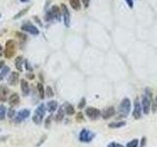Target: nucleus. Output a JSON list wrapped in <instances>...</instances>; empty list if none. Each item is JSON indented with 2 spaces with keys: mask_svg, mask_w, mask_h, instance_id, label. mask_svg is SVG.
<instances>
[{
  "mask_svg": "<svg viewBox=\"0 0 157 147\" xmlns=\"http://www.w3.org/2000/svg\"><path fill=\"white\" fill-rule=\"evenodd\" d=\"M151 100H152V93L150 92L149 88H146L145 94L142 95V112L145 115L149 114V111L151 108Z\"/></svg>",
  "mask_w": 157,
  "mask_h": 147,
  "instance_id": "nucleus-1",
  "label": "nucleus"
},
{
  "mask_svg": "<svg viewBox=\"0 0 157 147\" xmlns=\"http://www.w3.org/2000/svg\"><path fill=\"white\" fill-rule=\"evenodd\" d=\"M60 17H61V14H60L59 7L56 6V5H53L50 9L46 12V14H45V17H44V20H45V22L49 23V22H52V21H54V20L59 21Z\"/></svg>",
  "mask_w": 157,
  "mask_h": 147,
  "instance_id": "nucleus-2",
  "label": "nucleus"
},
{
  "mask_svg": "<svg viewBox=\"0 0 157 147\" xmlns=\"http://www.w3.org/2000/svg\"><path fill=\"white\" fill-rule=\"evenodd\" d=\"M132 103L129 98H124L119 105V113L122 117H128L131 112Z\"/></svg>",
  "mask_w": 157,
  "mask_h": 147,
  "instance_id": "nucleus-3",
  "label": "nucleus"
},
{
  "mask_svg": "<svg viewBox=\"0 0 157 147\" xmlns=\"http://www.w3.org/2000/svg\"><path fill=\"white\" fill-rule=\"evenodd\" d=\"M16 48H17V43H16V41L13 40V39H10L8 40L6 42V45H5V57L6 58H12L16 53Z\"/></svg>",
  "mask_w": 157,
  "mask_h": 147,
  "instance_id": "nucleus-4",
  "label": "nucleus"
},
{
  "mask_svg": "<svg viewBox=\"0 0 157 147\" xmlns=\"http://www.w3.org/2000/svg\"><path fill=\"white\" fill-rule=\"evenodd\" d=\"M44 115H45V106L44 104H40L39 106L35 109L34 117H32V121H34L36 125H39L41 124V122H42Z\"/></svg>",
  "mask_w": 157,
  "mask_h": 147,
  "instance_id": "nucleus-5",
  "label": "nucleus"
},
{
  "mask_svg": "<svg viewBox=\"0 0 157 147\" xmlns=\"http://www.w3.org/2000/svg\"><path fill=\"white\" fill-rule=\"evenodd\" d=\"M94 137H95V133L85 129H82L80 135H78V138H80V140L82 142H90Z\"/></svg>",
  "mask_w": 157,
  "mask_h": 147,
  "instance_id": "nucleus-6",
  "label": "nucleus"
},
{
  "mask_svg": "<svg viewBox=\"0 0 157 147\" xmlns=\"http://www.w3.org/2000/svg\"><path fill=\"white\" fill-rule=\"evenodd\" d=\"M21 29H22L23 32L31 33V35H39V29L35 26H34L31 22H27V23L23 24L22 27H21Z\"/></svg>",
  "mask_w": 157,
  "mask_h": 147,
  "instance_id": "nucleus-7",
  "label": "nucleus"
},
{
  "mask_svg": "<svg viewBox=\"0 0 157 147\" xmlns=\"http://www.w3.org/2000/svg\"><path fill=\"white\" fill-rule=\"evenodd\" d=\"M61 9H62L63 19H64V25L67 28H69L70 24H71V15H70L69 9H68V7L65 5V4H61Z\"/></svg>",
  "mask_w": 157,
  "mask_h": 147,
  "instance_id": "nucleus-8",
  "label": "nucleus"
},
{
  "mask_svg": "<svg viewBox=\"0 0 157 147\" xmlns=\"http://www.w3.org/2000/svg\"><path fill=\"white\" fill-rule=\"evenodd\" d=\"M85 115L88 116L90 120H97L99 117L101 115V112L98 110L96 108H93V107H89V108H86L85 110Z\"/></svg>",
  "mask_w": 157,
  "mask_h": 147,
  "instance_id": "nucleus-9",
  "label": "nucleus"
},
{
  "mask_svg": "<svg viewBox=\"0 0 157 147\" xmlns=\"http://www.w3.org/2000/svg\"><path fill=\"white\" fill-rule=\"evenodd\" d=\"M142 104L139 103V99H135V103H134V111H133V116L135 119H140L142 117Z\"/></svg>",
  "mask_w": 157,
  "mask_h": 147,
  "instance_id": "nucleus-10",
  "label": "nucleus"
},
{
  "mask_svg": "<svg viewBox=\"0 0 157 147\" xmlns=\"http://www.w3.org/2000/svg\"><path fill=\"white\" fill-rule=\"evenodd\" d=\"M30 116V110H27V109H24V110H21L18 115L16 116V119L14 120L16 124H19L21 123L22 121H24L25 119H27V118Z\"/></svg>",
  "mask_w": 157,
  "mask_h": 147,
  "instance_id": "nucleus-11",
  "label": "nucleus"
},
{
  "mask_svg": "<svg viewBox=\"0 0 157 147\" xmlns=\"http://www.w3.org/2000/svg\"><path fill=\"white\" fill-rule=\"evenodd\" d=\"M116 114V111H115V108L113 106H110L108 108H106L104 111L102 112V118L104 120H107V119H110V118H112L113 116H115Z\"/></svg>",
  "mask_w": 157,
  "mask_h": 147,
  "instance_id": "nucleus-12",
  "label": "nucleus"
},
{
  "mask_svg": "<svg viewBox=\"0 0 157 147\" xmlns=\"http://www.w3.org/2000/svg\"><path fill=\"white\" fill-rule=\"evenodd\" d=\"M19 74L17 72H12L9 79H8V82L10 83L11 85H16L18 83V81H19Z\"/></svg>",
  "mask_w": 157,
  "mask_h": 147,
  "instance_id": "nucleus-13",
  "label": "nucleus"
},
{
  "mask_svg": "<svg viewBox=\"0 0 157 147\" xmlns=\"http://www.w3.org/2000/svg\"><path fill=\"white\" fill-rule=\"evenodd\" d=\"M21 88H22L24 95H28V93H30V85H28L26 79H21Z\"/></svg>",
  "mask_w": 157,
  "mask_h": 147,
  "instance_id": "nucleus-14",
  "label": "nucleus"
},
{
  "mask_svg": "<svg viewBox=\"0 0 157 147\" xmlns=\"http://www.w3.org/2000/svg\"><path fill=\"white\" fill-rule=\"evenodd\" d=\"M19 101H20V97L18 94H12L10 97H9V104L11 106H16V105L19 104Z\"/></svg>",
  "mask_w": 157,
  "mask_h": 147,
  "instance_id": "nucleus-15",
  "label": "nucleus"
},
{
  "mask_svg": "<svg viewBox=\"0 0 157 147\" xmlns=\"http://www.w3.org/2000/svg\"><path fill=\"white\" fill-rule=\"evenodd\" d=\"M57 107H58V103H57L55 100H51V101H49L47 103V110L51 113L57 110Z\"/></svg>",
  "mask_w": 157,
  "mask_h": 147,
  "instance_id": "nucleus-16",
  "label": "nucleus"
},
{
  "mask_svg": "<svg viewBox=\"0 0 157 147\" xmlns=\"http://www.w3.org/2000/svg\"><path fill=\"white\" fill-rule=\"evenodd\" d=\"M64 106H65V112L67 115L71 116L75 114V109H74V107L70 103H65Z\"/></svg>",
  "mask_w": 157,
  "mask_h": 147,
  "instance_id": "nucleus-17",
  "label": "nucleus"
},
{
  "mask_svg": "<svg viewBox=\"0 0 157 147\" xmlns=\"http://www.w3.org/2000/svg\"><path fill=\"white\" fill-rule=\"evenodd\" d=\"M70 5L74 10L78 11L81 9V2L80 0H70Z\"/></svg>",
  "mask_w": 157,
  "mask_h": 147,
  "instance_id": "nucleus-18",
  "label": "nucleus"
},
{
  "mask_svg": "<svg viewBox=\"0 0 157 147\" xmlns=\"http://www.w3.org/2000/svg\"><path fill=\"white\" fill-rule=\"evenodd\" d=\"M7 92H8V89H7L6 86L0 87V100H1V101H5Z\"/></svg>",
  "mask_w": 157,
  "mask_h": 147,
  "instance_id": "nucleus-19",
  "label": "nucleus"
},
{
  "mask_svg": "<svg viewBox=\"0 0 157 147\" xmlns=\"http://www.w3.org/2000/svg\"><path fill=\"white\" fill-rule=\"evenodd\" d=\"M23 57L22 56H19L17 57V59H16V63H15V65H16V68L18 69L19 72H22L23 71Z\"/></svg>",
  "mask_w": 157,
  "mask_h": 147,
  "instance_id": "nucleus-20",
  "label": "nucleus"
},
{
  "mask_svg": "<svg viewBox=\"0 0 157 147\" xmlns=\"http://www.w3.org/2000/svg\"><path fill=\"white\" fill-rule=\"evenodd\" d=\"M126 125V122H118V123H111L108 125V127L110 129H119L122 128Z\"/></svg>",
  "mask_w": 157,
  "mask_h": 147,
  "instance_id": "nucleus-21",
  "label": "nucleus"
},
{
  "mask_svg": "<svg viewBox=\"0 0 157 147\" xmlns=\"http://www.w3.org/2000/svg\"><path fill=\"white\" fill-rule=\"evenodd\" d=\"M64 110H63V108H59V110H58V113H57V115L55 117V120L57 122H61L62 120H63V118H64Z\"/></svg>",
  "mask_w": 157,
  "mask_h": 147,
  "instance_id": "nucleus-22",
  "label": "nucleus"
},
{
  "mask_svg": "<svg viewBox=\"0 0 157 147\" xmlns=\"http://www.w3.org/2000/svg\"><path fill=\"white\" fill-rule=\"evenodd\" d=\"M28 9H30V7H27V8H25V9H23L22 11H20L17 15H15V16H14V19H15V20H17V19L21 18V17L24 16L25 14L27 13V12L28 11Z\"/></svg>",
  "mask_w": 157,
  "mask_h": 147,
  "instance_id": "nucleus-23",
  "label": "nucleus"
},
{
  "mask_svg": "<svg viewBox=\"0 0 157 147\" xmlns=\"http://www.w3.org/2000/svg\"><path fill=\"white\" fill-rule=\"evenodd\" d=\"M38 93L39 96L41 98H44V95H45V91H44V88L43 85L41 83H38Z\"/></svg>",
  "mask_w": 157,
  "mask_h": 147,
  "instance_id": "nucleus-24",
  "label": "nucleus"
},
{
  "mask_svg": "<svg viewBox=\"0 0 157 147\" xmlns=\"http://www.w3.org/2000/svg\"><path fill=\"white\" fill-rule=\"evenodd\" d=\"M139 139H133L130 142H128V144L126 147H139Z\"/></svg>",
  "mask_w": 157,
  "mask_h": 147,
  "instance_id": "nucleus-25",
  "label": "nucleus"
},
{
  "mask_svg": "<svg viewBox=\"0 0 157 147\" xmlns=\"http://www.w3.org/2000/svg\"><path fill=\"white\" fill-rule=\"evenodd\" d=\"M9 71H10V69L8 68V67H4V68L2 69V72L0 73V81L4 79V77H5V75H6L8 73H9Z\"/></svg>",
  "mask_w": 157,
  "mask_h": 147,
  "instance_id": "nucleus-26",
  "label": "nucleus"
},
{
  "mask_svg": "<svg viewBox=\"0 0 157 147\" xmlns=\"http://www.w3.org/2000/svg\"><path fill=\"white\" fill-rule=\"evenodd\" d=\"M16 35L18 36V38L21 40V42L22 43L27 40V35H24V33H22V32H16Z\"/></svg>",
  "mask_w": 157,
  "mask_h": 147,
  "instance_id": "nucleus-27",
  "label": "nucleus"
},
{
  "mask_svg": "<svg viewBox=\"0 0 157 147\" xmlns=\"http://www.w3.org/2000/svg\"><path fill=\"white\" fill-rule=\"evenodd\" d=\"M5 114H6L5 106H0V120H3L5 118Z\"/></svg>",
  "mask_w": 157,
  "mask_h": 147,
  "instance_id": "nucleus-28",
  "label": "nucleus"
},
{
  "mask_svg": "<svg viewBox=\"0 0 157 147\" xmlns=\"http://www.w3.org/2000/svg\"><path fill=\"white\" fill-rule=\"evenodd\" d=\"M45 93H46L47 97H52V96L54 95V93H53L52 88H51L50 86H47V87H46V90H45Z\"/></svg>",
  "mask_w": 157,
  "mask_h": 147,
  "instance_id": "nucleus-29",
  "label": "nucleus"
},
{
  "mask_svg": "<svg viewBox=\"0 0 157 147\" xmlns=\"http://www.w3.org/2000/svg\"><path fill=\"white\" fill-rule=\"evenodd\" d=\"M16 116V112L13 108H10L9 111H8V117H9V119H13V118Z\"/></svg>",
  "mask_w": 157,
  "mask_h": 147,
  "instance_id": "nucleus-30",
  "label": "nucleus"
},
{
  "mask_svg": "<svg viewBox=\"0 0 157 147\" xmlns=\"http://www.w3.org/2000/svg\"><path fill=\"white\" fill-rule=\"evenodd\" d=\"M85 103H86V101H85V98H82V100H81V102L78 103V109H82L85 106Z\"/></svg>",
  "mask_w": 157,
  "mask_h": 147,
  "instance_id": "nucleus-31",
  "label": "nucleus"
},
{
  "mask_svg": "<svg viewBox=\"0 0 157 147\" xmlns=\"http://www.w3.org/2000/svg\"><path fill=\"white\" fill-rule=\"evenodd\" d=\"M107 147H124L122 144L120 143H117V142H111V143H109V145Z\"/></svg>",
  "mask_w": 157,
  "mask_h": 147,
  "instance_id": "nucleus-32",
  "label": "nucleus"
},
{
  "mask_svg": "<svg viewBox=\"0 0 157 147\" xmlns=\"http://www.w3.org/2000/svg\"><path fill=\"white\" fill-rule=\"evenodd\" d=\"M145 143H146V137H142V141H140V144H139V147H144L145 146Z\"/></svg>",
  "mask_w": 157,
  "mask_h": 147,
  "instance_id": "nucleus-33",
  "label": "nucleus"
},
{
  "mask_svg": "<svg viewBox=\"0 0 157 147\" xmlns=\"http://www.w3.org/2000/svg\"><path fill=\"white\" fill-rule=\"evenodd\" d=\"M125 1L127 2L128 6H129L130 8H133L134 7V1H133V0H125Z\"/></svg>",
  "mask_w": 157,
  "mask_h": 147,
  "instance_id": "nucleus-34",
  "label": "nucleus"
},
{
  "mask_svg": "<svg viewBox=\"0 0 157 147\" xmlns=\"http://www.w3.org/2000/svg\"><path fill=\"white\" fill-rule=\"evenodd\" d=\"M82 4H84V6L85 8H88L89 6V2H90V0H82Z\"/></svg>",
  "mask_w": 157,
  "mask_h": 147,
  "instance_id": "nucleus-35",
  "label": "nucleus"
},
{
  "mask_svg": "<svg viewBox=\"0 0 157 147\" xmlns=\"http://www.w3.org/2000/svg\"><path fill=\"white\" fill-rule=\"evenodd\" d=\"M25 65H26L27 69H28V71H32V67L30 66V64H28V60H26V61H25Z\"/></svg>",
  "mask_w": 157,
  "mask_h": 147,
  "instance_id": "nucleus-36",
  "label": "nucleus"
},
{
  "mask_svg": "<svg viewBox=\"0 0 157 147\" xmlns=\"http://www.w3.org/2000/svg\"><path fill=\"white\" fill-rule=\"evenodd\" d=\"M82 119H84V117H82V113H78V114H77V120L80 121V120H82Z\"/></svg>",
  "mask_w": 157,
  "mask_h": 147,
  "instance_id": "nucleus-37",
  "label": "nucleus"
},
{
  "mask_svg": "<svg viewBox=\"0 0 157 147\" xmlns=\"http://www.w3.org/2000/svg\"><path fill=\"white\" fill-rule=\"evenodd\" d=\"M3 67H4V62L3 61H0V70H1Z\"/></svg>",
  "mask_w": 157,
  "mask_h": 147,
  "instance_id": "nucleus-38",
  "label": "nucleus"
},
{
  "mask_svg": "<svg viewBox=\"0 0 157 147\" xmlns=\"http://www.w3.org/2000/svg\"><path fill=\"white\" fill-rule=\"evenodd\" d=\"M50 120H51V117H49L46 120V127H48V123H50Z\"/></svg>",
  "mask_w": 157,
  "mask_h": 147,
  "instance_id": "nucleus-39",
  "label": "nucleus"
},
{
  "mask_svg": "<svg viewBox=\"0 0 157 147\" xmlns=\"http://www.w3.org/2000/svg\"><path fill=\"white\" fill-rule=\"evenodd\" d=\"M28 79H34L35 75H28Z\"/></svg>",
  "mask_w": 157,
  "mask_h": 147,
  "instance_id": "nucleus-40",
  "label": "nucleus"
},
{
  "mask_svg": "<svg viewBox=\"0 0 157 147\" xmlns=\"http://www.w3.org/2000/svg\"><path fill=\"white\" fill-rule=\"evenodd\" d=\"M2 55V47H1V45H0V56Z\"/></svg>",
  "mask_w": 157,
  "mask_h": 147,
  "instance_id": "nucleus-41",
  "label": "nucleus"
},
{
  "mask_svg": "<svg viewBox=\"0 0 157 147\" xmlns=\"http://www.w3.org/2000/svg\"><path fill=\"white\" fill-rule=\"evenodd\" d=\"M20 1H21V2H23V3H25V2H28V0H20Z\"/></svg>",
  "mask_w": 157,
  "mask_h": 147,
  "instance_id": "nucleus-42",
  "label": "nucleus"
},
{
  "mask_svg": "<svg viewBox=\"0 0 157 147\" xmlns=\"http://www.w3.org/2000/svg\"><path fill=\"white\" fill-rule=\"evenodd\" d=\"M155 102H156V104H157V96H156V100H155Z\"/></svg>",
  "mask_w": 157,
  "mask_h": 147,
  "instance_id": "nucleus-43",
  "label": "nucleus"
},
{
  "mask_svg": "<svg viewBox=\"0 0 157 147\" xmlns=\"http://www.w3.org/2000/svg\"><path fill=\"white\" fill-rule=\"evenodd\" d=\"M0 17H1V15H0Z\"/></svg>",
  "mask_w": 157,
  "mask_h": 147,
  "instance_id": "nucleus-44",
  "label": "nucleus"
}]
</instances>
